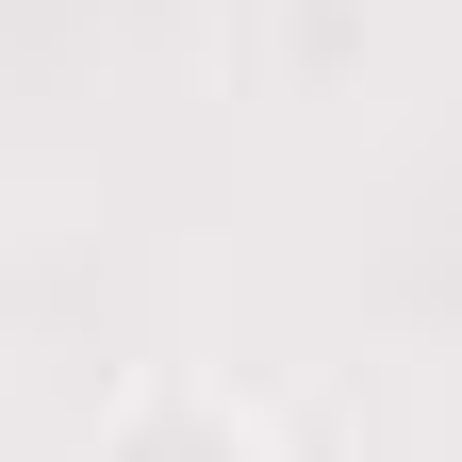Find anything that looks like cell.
Listing matches in <instances>:
<instances>
[{"label":"cell","mask_w":462,"mask_h":462,"mask_svg":"<svg viewBox=\"0 0 462 462\" xmlns=\"http://www.w3.org/2000/svg\"><path fill=\"white\" fill-rule=\"evenodd\" d=\"M99 462H281V446H264V413H231L215 380H165V396H133V413H116Z\"/></svg>","instance_id":"1"}]
</instances>
